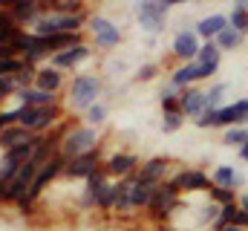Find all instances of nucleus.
Listing matches in <instances>:
<instances>
[{
  "label": "nucleus",
  "mask_w": 248,
  "mask_h": 231,
  "mask_svg": "<svg viewBox=\"0 0 248 231\" xmlns=\"http://www.w3.org/2000/svg\"><path fill=\"white\" fill-rule=\"evenodd\" d=\"M199 47H202L199 35H196L193 29L182 26V29L176 32L173 44H170V55L176 58L179 64H190V61H196V55H199Z\"/></svg>",
  "instance_id": "6e6552de"
},
{
  "label": "nucleus",
  "mask_w": 248,
  "mask_h": 231,
  "mask_svg": "<svg viewBox=\"0 0 248 231\" xmlns=\"http://www.w3.org/2000/svg\"><path fill=\"white\" fill-rule=\"evenodd\" d=\"M193 124H196L199 130H217V110H208V107H205L202 113L193 118Z\"/></svg>",
  "instance_id": "473e14b6"
},
{
  "label": "nucleus",
  "mask_w": 248,
  "mask_h": 231,
  "mask_svg": "<svg viewBox=\"0 0 248 231\" xmlns=\"http://www.w3.org/2000/svg\"><path fill=\"white\" fill-rule=\"evenodd\" d=\"M217 72H219V66H211V64H199V84H202V81H211Z\"/></svg>",
  "instance_id": "f704fd0d"
},
{
  "label": "nucleus",
  "mask_w": 248,
  "mask_h": 231,
  "mask_svg": "<svg viewBox=\"0 0 248 231\" xmlns=\"http://www.w3.org/2000/svg\"><path fill=\"white\" fill-rule=\"evenodd\" d=\"M196 64H211V66H219L222 64V50L217 47V41H202Z\"/></svg>",
  "instance_id": "b1692460"
},
{
  "label": "nucleus",
  "mask_w": 248,
  "mask_h": 231,
  "mask_svg": "<svg viewBox=\"0 0 248 231\" xmlns=\"http://www.w3.org/2000/svg\"><path fill=\"white\" fill-rule=\"evenodd\" d=\"M243 44H246V35H243V32H237L234 26H228V29L217 38V47H219L222 52H234V50H240Z\"/></svg>",
  "instance_id": "5701e85b"
},
{
  "label": "nucleus",
  "mask_w": 248,
  "mask_h": 231,
  "mask_svg": "<svg viewBox=\"0 0 248 231\" xmlns=\"http://www.w3.org/2000/svg\"><path fill=\"white\" fill-rule=\"evenodd\" d=\"M107 116H110V107L104 104V101H98V104H93L87 113L81 116V124H87V127H104L107 124Z\"/></svg>",
  "instance_id": "aec40b11"
},
{
  "label": "nucleus",
  "mask_w": 248,
  "mask_h": 231,
  "mask_svg": "<svg viewBox=\"0 0 248 231\" xmlns=\"http://www.w3.org/2000/svg\"><path fill=\"white\" fill-rule=\"evenodd\" d=\"M237 191H228V188H217V185H211V191H208V199L214 202V205H231V202H237Z\"/></svg>",
  "instance_id": "cd10ccee"
},
{
  "label": "nucleus",
  "mask_w": 248,
  "mask_h": 231,
  "mask_svg": "<svg viewBox=\"0 0 248 231\" xmlns=\"http://www.w3.org/2000/svg\"><path fill=\"white\" fill-rule=\"evenodd\" d=\"M93 55V50H90V44H81V47H72V50H63V52H55V55L49 58V66H55V69H75L78 64H84V61H90Z\"/></svg>",
  "instance_id": "9b49d317"
},
{
  "label": "nucleus",
  "mask_w": 248,
  "mask_h": 231,
  "mask_svg": "<svg viewBox=\"0 0 248 231\" xmlns=\"http://www.w3.org/2000/svg\"><path fill=\"white\" fill-rule=\"evenodd\" d=\"M104 96V75L98 72H78L66 81L63 93V110H78L87 113L93 104H98Z\"/></svg>",
  "instance_id": "f257e3e1"
},
{
  "label": "nucleus",
  "mask_w": 248,
  "mask_h": 231,
  "mask_svg": "<svg viewBox=\"0 0 248 231\" xmlns=\"http://www.w3.org/2000/svg\"><path fill=\"white\" fill-rule=\"evenodd\" d=\"M101 162H104L101 150L84 153V156H75V159H66V165H63V179H87V176H93L95 171H101Z\"/></svg>",
  "instance_id": "1a4fd4ad"
},
{
  "label": "nucleus",
  "mask_w": 248,
  "mask_h": 231,
  "mask_svg": "<svg viewBox=\"0 0 248 231\" xmlns=\"http://www.w3.org/2000/svg\"><path fill=\"white\" fill-rule=\"evenodd\" d=\"M168 84H170V87H176V90L196 87V84H199V64H196V61H190V64H179V66L170 72Z\"/></svg>",
  "instance_id": "dca6fc26"
},
{
  "label": "nucleus",
  "mask_w": 248,
  "mask_h": 231,
  "mask_svg": "<svg viewBox=\"0 0 248 231\" xmlns=\"http://www.w3.org/2000/svg\"><path fill=\"white\" fill-rule=\"evenodd\" d=\"M87 29H90V35H93L95 47L104 50V52H113V50L124 41V32L110 20V17H104V15H90Z\"/></svg>",
  "instance_id": "20e7f679"
},
{
  "label": "nucleus",
  "mask_w": 248,
  "mask_h": 231,
  "mask_svg": "<svg viewBox=\"0 0 248 231\" xmlns=\"http://www.w3.org/2000/svg\"><path fill=\"white\" fill-rule=\"evenodd\" d=\"M237 205H240L243 211H248V191H243V194L237 197Z\"/></svg>",
  "instance_id": "4c0bfd02"
},
{
  "label": "nucleus",
  "mask_w": 248,
  "mask_h": 231,
  "mask_svg": "<svg viewBox=\"0 0 248 231\" xmlns=\"http://www.w3.org/2000/svg\"><path fill=\"white\" fill-rule=\"evenodd\" d=\"M222 231H243V229H237V226H228V229H222Z\"/></svg>",
  "instance_id": "ea45409f"
},
{
  "label": "nucleus",
  "mask_w": 248,
  "mask_h": 231,
  "mask_svg": "<svg viewBox=\"0 0 248 231\" xmlns=\"http://www.w3.org/2000/svg\"><path fill=\"white\" fill-rule=\"evenodd\" d=\"M0 133H3V124H0Z\"/></svg>",
  "instance_id": "a19ab883"
},
{
  "label": "nucleus",
  "mask_w": 248,
  "mask_h": 231,
  "mask_svg": "<svg viewBox=\"0 0 248 231\" xmlns=\"http://www.w3.org/2000/svg\"><path fill=\"white\" fill-rule=\"evenodd\" d=\"M15 47H0V61H6V58H15Z\"/></svg>",
  "instance_id": "e433bc0d"
},
{
  "label": "nucleus",
  "mask_w": 248,
  "mask_h": 231,
  "mask_svg": "<svg viewBox=\"0 0 248 231\" xmlns=\"http://www.w3.org/2000/svg\"><path fill=\"white\" fill-rule=\"evenodd\" d=\"M234 110H237V116H240L243 127H248V99H237V101H234Z\"/></svg>",
  "instance_id": "72a5a7b5"
},
{
  "label": "nucleus",
  "mask_w": 248,
  "mask_h": 231,
  "mask_svg": "<svg viewBox=\"0 0 248 231\" xmlns=\"http://www.w3.org/2000/svg\"><path fill=\"white\" fill-rule=\"evenodd\" d=\"M20 32H23V29H20V26L9 17V12L0 6V47H12Z\"/></svg>",
  "instance_id": "6ab92c4d"
},
{
  "label": "nucleus",
  "mask_w": 248,
  "mask_h": 231,
  "mask_svg": "<svg viewBox=\"0 0 248 231\" xmlns=\"http://www.w3.org/2000/svg\"><path fill=\"white\" fill-rule=\"evenodd\" d=\"M179 107H182V116L193 121L196 116L205 110V90H199V87H185V90H179Z\"/></svg>",
  "instance_id": "4468645a"
},
{
  "label": "nucleus",
  "mask_w": 248,
  "mask_h": 231,
  "mask_svg": "<svg viewBox=\"0 0 248 231\" xmlns=\"http://www.w3.org/2000/svg\"><path fill=\"white\" fill-rule=\"evenodd\" d=\"M44 9L52 12V15H81V12H87V6L81 0H52V3H44Z\"/></svg>",
  "instance_id": "4be33fe9"
},
{
  "label": "nucleus",
  "mask_w": 248,
  "mask_h": 231,
  "mask_svg": "<svg viewBox=\"0 0 248 231\" xmlns=\"http://www.w3.org/2000/svg\"><path fill=\"white\" fill-rule=\"evenodd\" d=\"M228 26H234L237 32H243L248 38V0L234 3V9H231V15H228Z\"/></svg>",
  "instance_id": "412c9836"
},
{
  "label": "nucleus",
  "mask_w": 248,
  "mask_h": 231,
  "mask_svg": "<svg viewBox=\"0 0 248 231\" xmlns=\"http://www.w3.org/2000/svg\"><path fill=\"white\" fill-rule=\"evenodd\" d=\"M35 87L38 90H44V93H52V96H61V90L66 87V78H63L61 69H55V66H38V72H35Z\"/></svg>",
  "instance_id": "f8f14e48"
},
{
  "label": "nucleus",
  "mask_w": 248,
  "mask_h": 231,
  "mask_svg": "<svg viewBox=\"0 0 248 231\" xmlns=\"http://www.w3.org/2000/svg\"><path fill=\"white\" fill-rule=\"evenodd\" d=\"M211 182L217 188H228V191H243L246 185V176L237 171L234 165H217L214 173H211Z\"/></svg>",
  "instance_id": "2eb2a0df"
},
{
  "label": "nucleus",
  "mask_w": 248,
  "mask_h": 231,
  "mask_svg": "<svg viewBox=\"0 0 248 231\" xmlns=\"http://www.w3.org/2000/svg\"><path fill=\"white\" fill-rule=\"evenodd\" d=\"M101 168H104V173H107L113 182H119V179H130L133 173L139 171V168H141V159H139L133 150H116V153H107V156H104Z\"/></svg>",
  "instance_id": "39448f33"
},
{
  "label": "nucleus",
  "mask_w": 248,
  "mask_h": 231,
  "mask_svg": "<svg viewBox=\"0 0 248 231\" xmlns=\"http://www.w3.org/2000/svg\"><path fill=\"white\" fill-rule=\"evenodd\" d=\"M234 226H237V229H243V231H248V211H243V208L237 211V217H234Z\"/></svg>",
  "instance_id": "c9c22d12"
},
{
  "label": "nucleus",
  "mask_w": 248,
  "mask_h": 231,
  "mask_svg": "<svg viewBox=\"0 0 248 231\" xmlns=\"http://www.w3.org/2000/svg\"><path fill=\"white\" fill-rule=\"evenodd\" d=\"M95 208L98 211H104V214H110V211H116V182H110L101 194H98V199H95Z\"/></svg>",
  "instance_id": "c85d7f7f"
},
{
  "label": "nucleus",
  "mask_w": 248,
  "mask_h": 231,
  "mask_svg": "<svg viewBox=\"0 0 248 231\" xmlns=\"http://www.w3.org/2000/svg\"><path fill=\"white\" fill-rule=\"evenodd\" d=\"M139 179L144 182H153V185H165L170 176H173V159L170 156H150V159H141V168L136 171Z\"/></svg>",
  "instance_id": "0eeeda50"
},
{
  "label": "nucleus",
  "mask_w": 248,
  "mask_h": 231,
  "mask_svg": "<svg viewBox=\"0 0 248 231\" xmlns=\"http://www.w3.org/2000/svg\"><path fill=\"white\" fill-rule=\"evenodd\" d=\"M101 148V133L87 124H69L63 121L58 127V153L63 159H75L84 153H95Z\"/></svg>",
  "instance_id": "f03ea898"
},
{
  "label": "nucleus",
  "mask_w": 248,
  "mask_h": 231,
  "mask_svg": "<svg viewBox=\"0 0 248 231\" xmlns=\"http://www.w3.org/2000/svg\"><path fill=\"white\" fill-rule=\"evenodd\" d=\"M217 127H222V130H228V127H243V121H240V116L234 110V104H225L222 110H217Z\"/></svg>",
  "instance_id": "bb28decb"
},
{
  "label": "nucleus",
  "mask_w": 248,
  "mask_h": 231,
  "mask_svg": "<svg viewBox=\"0 0 248 231\" xmlns=\"http://www.w3.org/2000/svg\"><path fill=\"white\" fill-rule=\"evenodd\" d=\"M225 29H228V15H222V12L205 15L193 23V32L199 35V41H217Z\"/></svg>",
  "instance_id": "9d476101"
},
{
  "label": "nucleus",
  "mask_w": 248,
  "mask_h": 231,
  "mask_svg": "<svg viewBox=\"0 0 248 231\" xmlns=\"http://www.w3.org/2000/svg\"><path fill=\"white\" fill-rule=\"evenodd\" d=\"M159 64H141L139 69H136V81L139 84H147V81H153V78H159Z\"/></svg>",
  "instance_id": "2f4dec72"
},
{
  "label": "nucleus",
  "mask_w": 248,
  "mask_h": 231,
  "mask_svg": "<svg viewBox=\"0 0 248 231\" xmlns=\"http://www.w3.org/2000/svg\"><path fill=\"white\" fill-rule=\"evenodd\" d=\"M225 148H243L248 145V127H228V130H222V139H219Z\"/></svg>",
  "instance_id": "a878e982"
},
{
  "label": "nucleus",
  "mask_w": 248,
  "mask_h": 231,
  "mask_svg": "<svg viewBox=\"0 0 248 231\" xmlns=\"http://www.w3.org/2000/svg\"><path fill=\"white\" fill-rule=\"evenodd\" d=\"M32 139V133L29 130H23V127H3V133H0V150L6 153V150H12V148H17V145H23V142H29Z\"/></svg>",
  "instance_id": "f3484780"
},
{
  "label": "nucleus",
  "mask_w": 248,
  "mask_h": 231,
  "mask_svg": "<svg viewBox=\"0 0 248 231\" xmlns=\"http://www.w3.org/2000/svg\"><path fill=\"white\" fill-rule=\"evenodd\" d=\"M237 156H240V162H246L248 165V145H243V148L237 150Z\"/></svg>",
  "instance_id": "58836bf2"
},
{
  "label": "nucleus",
  "mask_w": 248,
  "mask_h": 231,
  "mask_svg": "<svg viewBox=\"0 0 248 231\" xmlns=\"http://www.w3.org/2000/svg\"><path fill=\"white\" fill-rule=\"evenodd\" d=\"M159 107H162V116L165 113H182V107H179V90L168 84V87L159 93Z\"/></svg>",
  "instance_id": "393cba45"
},
{
  "label": "nucleus",
  "mask_w": 248,
  "mask_h": 231,
  "mask_svg": "<svg viewBox=\"0 0 248 231\" xmlns=\"http://www.w3.org/2000/svg\"><path fill=\"white\" fill-rule=\"evenodd\" d=\"M173 188L182 194V197H190V194H208L211 191V176L199 168H179V171L170 176Z\"/></svg>",
  "instance_id": "423d86ee"
},
{
  "label": "nucleus",
  "mask_w": 248,
  "mask_h": 231,
  "mask_svg": "<svg viewBox=\"0 0 248 231\" xmlns=\"http://www.w3.org/2000/svg\"><path fill=\"white\" fill-rule=\"evenodd\" d=\"M225 96H228V84L225 81H214L205 90V107L208 110H222L225 107Z\"/></svg>",
  "instance_id": "a211bd4d"
},
{
  "label": "nucleus",
  "mask_w": 248,
  "mask_h": 231,
  "mask_svg": "<svg viewBox=\"0 0 248 231\" xmlns=\"http://www.w3.org/2000/svg\"><path fill=\"white\" fill-rule=\"evenodd\" d=\"M170 9H173V3H168V0H139L136 3V20H139L141 32H147L150 38L165 32Z\"/></svg>",
  "instance_id": "7ed1b4c3"
},
{
  "label": "nucleus",
  "mask_w": 248,
  "mask_h": 231,
  "mask_svg": "<svg viewBox=\"0 0 248 231\" xmlns=\"http://www.w3.org/2000/svg\"><path fill=\"white\" fill-rule=\"evenodd\" d=\"M182 124H185L182 113H165L159 127H162V133H176V130H182Z\"/></svg>",
  "instance_id": "7c9ffc66"
},
{
  "label": "nucleus",
  "mask_w": 248,
  "mask_h": 231,
  "mask_svg": "<svg viewBox=\"0 0 248 231\" xmlns=\"http://www.w3.org/2000/svg\"><path fill=\"white\" fill-rule=\"evenodd\" d=\"M156 188H159V185H153V182H144V179L133 176V188H130V208H133V214L147 211V205H150V199H153Z\"/></svg>",
  "instance_id": "ddd939ff"
},
{
  "label": "nucleus",
  "mask_w": 248,
  "mask_h": 231,
  "mask_svg": "<svg viewBox=\"0 0 248 231\" xmlns=\"http://www.w3.org/2000/svg\"><path fill=\"white\" fill-rule=\"evenodd\" d=\"M23 69H26V61H23L20 55L0 61V78H15V75H17V72H23Z\"/></svg>",
  "instance_id": "c756f323"
}]
</instances>
